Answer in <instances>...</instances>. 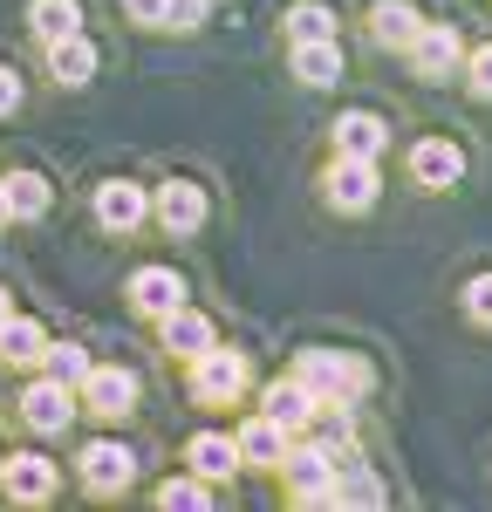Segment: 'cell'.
<instances>
[{"mask_svg":"<svg viewBox=\"0 0 492 512\" xmlns=\"http://www.w3.org/2000/svg\"><path fill=\"white\" fill-rule=\"evenodd\" d=\"M417 28H424V21H417L410 0H376V7H369V35H376V48H404L410 55Z\"/></svg>","mask_w":492,"mask_h":512,"instance_id":"8fae6325","label":"cell"},{"mask_svg":"<svg viewBox=\"0 0 492 512\" xmlns=\"http://www.w3.org/2000/svg\"><path fill=\"white\" fill-rule=\"evenodd\" d=\"M383 144H390L383 117H369V110L335 117V151H342V158H383Z\"/></svg>","mask_w":492,"mask_h":512,"instance_id":"7c38bea8","label":"cell"},{"mask_svg":"<svg viewBox=\"0 0 492 512\" xmlns=\"http://www.w3.org/2000/svg\"><path fill=\"white\" fill-rule=\"evenodd\" d=\"M82 403H89L96 417H130V410H137V376H130V369H89V376H82Z\"/></svg>","mask_w":492,"mask_h":512,"instance_id":"ba28073f","label":"cell"},{"mask_svg":"<svg viewBox=\"0 0 492 512\" xmlns=\"http://www.w3.org/2000/svg\"><path fill=\"white\" fill-rule=\"evenodd\" d=\"M137 472V458L123 451V444H82V478L96 485V492H123Z\"/></svg>","mask_w":492,"mask_h":512,"instance_id":"9a60e30c","label":"cell"},{"mask_svg":"<svg viewBox=\"0 0 492 512\" xmlns=\"http://www.w3.org/2000/svg\"><path fill=\"white\" fill-rule=\"evenodd\" d=\"M233 444H240V465H274V472H281V458H287V431L267 417V410H260Z\"/></svg>","mask_w":492,"mask_h":512,"instance_id":"44dd1931","label":"cell"},{"mask_svg":"<svg viewBox=\"0 0 492 512\" xmlns=\"http://www.w3.org/2000/svg\"><path fill=\"white\" fill-rule=\"evenodd\" d=\"M294 76L308 82V89H322V82H342V41H335V35L294 41Z\"/></svg>","mask_w":492,"mask_h":512,"instance_id":"e0dca14e","label":"cell"},{"mask_svg":"<svg viewBox=\"0 0 492 512\" xmlns=\"http://www.w3.org/2000/svg\"><path fill=\"white\" fill-rule=\"evenodd\" d=\"M0 226H7V185H0Z\"/></svg>","mask_w":492,"mask_h":512,"instance_id":"836d02e7","label":"cell"},{"mask_svg":"<svg viewBox=\"0 0 492 512\" xmlns=\"http://www.w3.org/2000/svg\"><path fill=\"white\" fill-rule=\"evenodd\" d=\"M383 192V178H376V158H342L328 164V205H342V212H369Z\"/></svg>","mask_w":492,"mask_h":512,"instance_id":"277c9868","label":"cell"},{"mask_svg":"<svg viewBox=\"0 0 492 512\" xmlns=\"http://www.w3.org/2000/svg\"><path fill=\"white\" fill-rule=\"evenodd\" d=\"M185 465H192L199 478H233L240 472V444L219 437V431H199L192 444H185Z\"/></svg>","mask_w":492,"mask_h":512,"instance_id":"ffe728a7","label":"cell"},{"mask_svg":"<svg viewBox=\"0 0 492 512\" xmlns=\"http://www.w3.org/2000/svg\"><path fill=\"white\" fill-rule=\"evenodd\" d=\"M41 362H48V376H55V383H69V390H82V376L96 369V362H89V349H76V342H55V349H41Z\"/></svg>","mask_w":492,"mask_h":512,"instance_id":"484cf974","label":"cell"},{"mask_svg":"<svg viewBox=\"0 0 492 512\" xmlns=\"http://www.w3.org/2000/svg\"><path fill=\"white\" fill-rule=\"evenodd\" d=\"M48 69H55V82L82 89V82L96 76V41H82V28L76 35H55L48 41Z\"/></svg>","mask_w":492,"mask_h":512,"instance_id":"ac0fdd59","label":"cell"},{"mask_svg":"<svg viewBox=\"0 0 492 512\" xmlns=\"http://www.w3.org/2000/svg\"><path fill=\"white\" fill-rule=\"evenodd\" d=\"M7 110H21V76L0 62V117H7Z\"/></svg>","mask_w":492,"mask_h":512,"instance_id":"d6a6232c","label":"cell"},{"mask_svg":"<svg viewBox=\"0 0 492 512\" xmlns=\"http://www.w3.org/2000/svg\"><path fill=\"white\" fill-rule=\"evenodd\" d=\"M7 219H41L48 212V178L41 171H7Z\"/></svg>","mask_w":492,"mask_h":512,"instance_id":"7402d4cb","label":"cell"},{"mask_svg":"<svg viewBox=\"0 0 492 512\" xmlns=\"http://www.w3.org/2000/svg\"><path fill=\"white\" fill-rule=\"evenodd\" d=\"M465 315L479 321V328H492V274H479L472 287H465Z\"/></svg>","mask_w":492,"mask_h":512,"instance_id":"f546056e","label":"cell"},{"mask_svg":"<svg viewBox=\"0 0 492 512\" xmlns=\"http://www.w3.org/2000/svg\"><path fill=\"white\" fill-rule=\"evenodd\" d=\"M342 499H349V506H376L383 485H376V478H342Z\"/></svg>","mask_w":492,"mask_h":512,"instance_id":"4dcf8cb0","label":"cell"},{"mask_svg":"<svg viewBox=\"0 0 492 512\" xmlns=\"http://www.w3.org/2000/svg\"><path fill=\"white\" fill-rule=\"evenodd\" d=\"M458 62H465L458 28H417V41H410V69H417L424 82H445Z\"/></svg>","mask_w":492,"mask_h":512,"instance_id":"52a82bcc","label":"cell"},{"mask_svg":"<svg viewBox=\"0 0 492 512\" xmlns=\"http://www.w3.org/2000/svg\"><path fill=\"white\" fill-rule=\"evenodd\" d=\"M410 178H417L424 192H451V185L465 178V151H458L451 137H424V144L410 151Z\"/></svg>","mask_w":492,"mask_h":512,"instance_id":"8992f818","label":"cell"},{"mask_svg":"<svg viewBox=\"0 0 492 512\" xmlns=\"http://www.w3.org/2000/svg\"><path fill=\"white\" fill-rule=\"evenodd\" d=\"M0 315H7V287H0Z\"/></svg>","mask_w":492,"mask_h":512,"instance_id":"e575fe53","label":"cell"},{"mask_svg":"<svg viewBox=\"0 0 492 512\" xmlns=\"http://www.w3.org/2000/svg\"><path fill=\"white\" fill-rule=\"evenodd\" d=\"M465 76H472V96H486V103H492V41L465 55Z\"/></svg>","mask_w":492,"mask_h":512,"instance_id":"f1b7e54d","label":"cell"},{"mask_svg":"<svg viewBox=\"0 0 492 512\" xmlns=\"http://www.w3.org/2000/svg\"><path fill=\"white\" fill-rule=\"evenodd\" d=\"M130 301H137L144 315H171V308L185 301V280L171 274V267H137V274H130Z\"/></svg>","mask_w":492,"mask_h":512,"instance_id":"4fadbf2b","label":"cell"},{"mask_svg":"<svg viewBox=\"0 0 492 512\" xmlns=\"http://www.w3.org/2000/svg\"><path fill=\"white\" fill-rule=\"evenodd\" d=\"M21 417H28V431H41V437L69 431V417H76V390L55 383V376H41V383H28V396H21Z\"/></svg>","mask_w":492,"mask_h":512,"instance_id":"5b68a950","label":"cell"},{"mask_svg":"<svg viewBox=\"0 0 492 512\" xmlns=\"http://www.w3.org/2000/svg\"><path fill=\"white\" fill-rule=\"evenodd\" d=\"M281 472H287V492L301 506H342V465H335V451H328L322 437L315 444H287Z\"/></svg>","mask_w":492,"mask_h":512,"instance_id":"6da1fadb","label":"cell"},{"mask_svg":"<svg viewBox=\"0 0 492 512\" xmlns=\"http://www.w3.org/2000/svg\"><path fill=\"white\" fill-rule=\"evenodd\" d=\"M7 499H21V506H41L48 492H55V465L35 458V451H21V458H7Z\"/></svg>","mask_w":492,"mask_h":512,"instance_id":"2e32d148","label":"cell"},{"mask_svg":"<svg viewBox=\"0 0 492 512\" xmlns=\"http://www.w3.org/2000/svg\"><path fill=\"white\" fill-rule=\"evenodd\" d=\"M287 41H315V35H335V14H328L322 0H301V7H287L281 14Z\"/></svg>","mask_w":492,"mask_h":512,"instance_id":"d4e9b609","label":"cell"},{"mask_svg":"<svg viewBox=\"0 0 492 512\" xmlns=\"http://www.w3.org/2000/svg\"><path fill=\"white\" fill-rule=\"evenodd\" d=\"M28 28H35L41 41L76 35V28H82V7H76V0H35V7H28Z\"/></svg>","mask_w":492,"mask_h":512,"instance_id":"cb8c5ba5","label":"cell"},{"mask_svg":"<svg viewBox=\"0 0 492 512\" xmlns=\"http://www.w3.org/2000/svg\"><path fill=\"white\" fill-rule=\"evenodd\" d=\"M41 349H48L41 321H28V315H0V355H7V362H41Z\"/></svg>","mask_w":492,"mask_h":512,"instance_id":"603a6c76","label":"cell"},{"mask_svg":"<svg viewBox=\"0 0 492 512\" xmlns=\"http://www.w3.org/2000/svg\"><path fill=\"white\" fill-rule=\"evenodd\" d=\"M212 492H205V478L192 472V478H164L158 485V506H205Z\"/></svg>","mask_w":492,"mask_h":512,"instance_id":"4316f807","label":"cell"},{"mask_svg":"<svg viewBox=\"0 0 492 512\" xmlns=\"http://www.w3.org/2000/svg\"><path fill=\"white\" fill-rule=\"evenodd\" d=\"M158 328H164V349H171V355H185V362L212 349V321H205V315H192L185 301H178L171 315H158Z\"/></svg>","mask_w":492,"mask_h":512,"instance_id":"d6986e66","label":"cell"},{"mask_svg":"<svg viewBox=\"0 0 492 512\" xmlns=\"http://www.w3.org/2000/svg\"><path fill=\"white\" fill-rule=\"evenodd\" d=\"M205 7H212V0H164V28H178V35H192V28L205 21Z\"/></svg>","mask_w":492,"mask_h":512,"instance_id":"83f0119b","label":"cell"},{"mask_svg":"<svg viewBox=\"0 0 492 512\" xmlns=\"http://www.w3.org/2000/svg\"><path fill=\"white\" fill-rule=\"evenodd\" d=\"M294 376L308 383L315 403H356V396L369 390V369H363V362H356V355H328V349H308L301 362H294Z\"/></svg>","mask_w":492,"mask_h":512,"instance_id":"7a4b0ae2","label":"cell"},{"mask_svg":"<svg viewBox=\"0 0 492 512\" xmlns=\"http://www.w3.org/2000/svg\"><path fill=\"white\" fill-rule=\"evenodd\" d=\"M123 14H130L137 28H164V0H123Z\"/></svg>","mask_w":492,"mask_h":512,"instance_id":"1f68e13d","label":"cell"},{"mask_svg":"<svg viewBox=\"0 0 492 512\" xmlns=\"http://www.w3.org/2000/svg\"><path fill=\"white\" fill-rule=\"evenodd\" d=\"M151 212H158L164 233H199V226H205V192H199V185H185V178H171V185L151 198Z\"/></svg>","mask_w":492,"mask_h":512,"instance_id":"9c48e42d","label":"cell"},{"mask_svg":"<svg viewBox=\"0 0 492 512\" xmlns=\"http://www.w3.org/2000/svg\"><path fill=\"white\" fill-rule=\"evenodd\" d=\"M144 212H151V198H144V185H130V178H110V185L96 192V219H103L110 233L144 226Z\"/></svg>","mask_w":492,"mask_h":512,"instance_id":"30bf717a","label":"cell"},{"mask_svg":"<svg viewBox=\"0 0 492 512\" xmlns=\"http://www.w3.org/2000/svg\"><path fill=\"white\" fill-rule=\"evenodd\" d=\"M0 472H7V465H0Z\"/></svg>","mask_w":492,"mask_h":512,"instance_id":"d590c367","label":"cell"},{"mask_svg":"<svg viewBox=\"0 0 492 512\" xmlns=\"http://www.w3.org/2000/svg\"><path fill=\"white\" fill-rule=\"evenodd\" d=\"M315 410H322V403L308 396V383H301V376H287V383H274V390H267V417H274L287 437L308 431V424H315Z\"/></svg>","mask_w":492,"mask_h":512,"instance_id":"5bb4252c","label":"cell"},{"mask_svg":"<svg viewBox=\"0 0 492 512\" xmlns=\"http://www.w3.org/2000/svg\"><path fill=\"white\" fill-rule=\"evenodd\" d=\"M192 396L199 403H240L246 396V355L219 349V342L205 355H192Z\"/></svg>","mask_w":492,"mask_h":512,"instance_id":"3957f363","label":"cell"}]
</instances>
